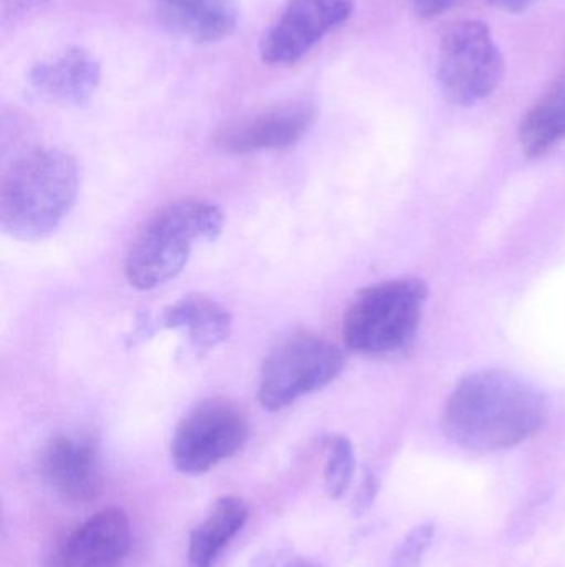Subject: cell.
<instances>
[{"label":"cell","mask_w":565,"mask_h":567,"mask_svg":"<svg viewBox=\"0 0 565 567\" xmlns=\"http://www.w3.org/2000/svg\"><path fill=\"white\" fill-rule=\"evenodd\" d=\"M79 163L60 148H30L13 159L0 186V223L19 241L52 235L75 205Z\"/></svg>","instance_id":"obj_2"},{"label":"cell","mask_w":565,"mask_h":567,"mask_svg":"<svg viewBox=\"0 0 565 567\" xmlns=\"http://www.w3.org/2000/svg\"><path fill=\"white\" fill-rule=\"evenodd\" d=\"M344 365V353L327 339L311 333L291 337L262 365L259 402L269 412H279L331 385Z\"/></svg>","instance_id":"obj_5"},{"label":"cell","mask_w":565,"mask_h":567,"mask_svg":"<svg viewBox=\"0 0 565 567\" xmlns=\"http://www.w3.org/2000/svg\"><path fill=\"white\" fill-rule=\"evenodd\" d=\"M46 482L66 502L88 503L102 492L98 449L88 436L56 435L42 456Z\"/></svg>","instance_id":"obj_11"},{"label":"cell","mask_w":565,"mask_h":567,"mask_svg":"<svg viewBox=\"0 0 565 567\" xmlns=\"http://www.w3.org/2000/svg\"><path fill=\"white\" fill-rule=\"evenodd\" d=\"M284 567H324L317 565V563L311 561V559L295 558L289 561Z\"/></svg>","instance_id":"obj_23"},{"label":"cell","mask_w":565,"mask_h":567,"mask_svg":"<svg viewBox=\"0 0 565 567\" xmlns=\"http://www.w3.org/2000/svg\"><path fill=\"white\" fill-rule=\"evenodd\" d=\"M156 329L182 330L198 355H206L231 336L232 317L226 307L205 293H189L163 310Z\"/></svg>","instance_id":"obj_13"},{"label":"cell","mask_w":565,"mask_h":567,"mask_svg":"<svg viewBox=\"0 0 565 567\" xmlns=\"http://www.w3.org/2000/svg\"><path fill=\"white\" fill-rule=\"evenodd\" d=\"M50 0H2V22L22 19L32 10L42 9Z\"/></svg>","instance_id":"obj_20"},{"label":"cell","mask_w":565,"mask_h":567,"mask_svg":"<svg viewBox=\"0 0 565 567\" xmlns=\"http://www.w3.org/2000/svg\"><path fill=\"white\" fill-rule=\"evenodd\" d=\"M355 475V450L350 440L344 435L334 436L328 443L327 463H325V492L328 498L342 499L350 488Z\"/></svg>","instance_id":"obj_17"},{"label":"cell","mask_w":565,"mask_h":567,"mask_svg":"<svg viewBox=\"0 0 565 567\" xmlns=\"http://www.w3.org/2000/svg\"><path fill=\"white\" fill-rule=\"evenodd\" d=\"M132 543L126 513L103 509L76 526L52 551L42 567H119Z\"/></svg>","instance_id":"obj_10"},{"label":"cell","mask_w":565,"mask_h":567,"mask_svg":"<svg viewBox=\"0 0 565 567\" xmlns=\"http://www.w3.org/2000/svg\"><path fill=\"white\" fill-rule=\"evenodd\" d=\"M354 0H287L281 16L261 40V59L268 65H294L325 35L347 22Z\"/></svg>","instance_id":"obj_8"},{"label":"cell","mask_w":565,"mask_h":567,"mask_svg":"<svg viewBox=\"0 0 565 567\" xmlns=\"http://www.w3.org/2000/svg\"><path fill=\"white\" fill-rule=\"evenodd\" d=\"M428 299L420 279H394L360 290L342 326L345 346L364 357H395L414 346Z\"/></svg>","instance_id":"obj_4"},{"label":"cell","mask_w":565,"mask_h":567,"mask_svg":"<svg viewBox=\"0 0 565 567\" xmlns=\"http://www.w3.org/2000/svg\"><path fill=\"white\" fill-rule=\"evenodd\" d=\"M378 493V480L374 473H368L362 482L360 488H358L357 495H355L354 505H352V512L355 516L364 515L374 505L375 496Z\"/></svg>","instance_id":"obj_19"},{"label":"cell","mask_w":565,"mask_h":567,"mask_svg":"<svg viewBox=\"0 0 565 567\" xmlns=\"http://www.w3.org/2000/svg\"><path fill=\"white\" fill-rule=\"evenodd\" d=\"M488 2L496 9L504 10V12L517 13L530 9L536 0H488Z\"/></svg>","instance_id":"obj_22"},{"label":"cell","mask_w":565,"mask_h":567,"mask_svg":"<svg viewBox=\"0 0 565 567\" xmlns=\"http://www.w3.org/2000/svg\"><path fill=\"white\" fill-rule=\"evenodd\" d=\"M224 215L199 199L169 203L155 213L133 239L125 275L135 289L151 290L175 279L188 265L195 246L221 236Z\"/></svg>","instance_id":"obj_3"},{"label":"cell","mask_w":565,"mask_h":567,"mask_svg":"<svg viewBox=\"0 0 565 567\" xmlns=\"http://www.w3.org/2000/svg\"><path fill=\"white\" fill-rule=\"evenodd\" d=\"M249 423L241 409L228 400H208L191 410L171 440L172 465L185 475H205L241 452Z\"/></svg>","instance_id":"obj_7"},{"label":"cell","mask_w":565,"mask_h":567,"mask_svg":"<svg viewBox=\"0 0 565 567\" xmlns=\"http://www.w3.org/2000/svg\"><path fill=\"white\" fill-rule=\"evenodd\" d=\"M315 116L314 105L304 100L278 103L224 123L216 132L215 143L234 155L291 148L307 135Z\"/></svg>","instance_id":"obj_9"},{"label":"cell","mask_w":565,"mask_h":567,"mask_svg":"<svg viewBox=\"0 0 565 567\" xmlns=\"http://www.w3.org/2000/svg\"><path fill=\"white\" fill-rule=\"evenodd\" d=\"M435 538L433 523H423L411 529L404 542L398 545L391 555L390 566L388 567H420L425 553L430 548Z\"/></svg>","instance_id":"obj_18"},{"label":"cell","mask_w":565,"mask_h":567,"mask_svg":"<svg viewBox=\"0 0 565 567\" xmlns=\"http://www.w3.org/2000/svg\"><path fill=\"white\" fill-rule=\"evenodd\" d=\"M166 27L198 43L224 40L238 27V0H155Z\"/></svg>","instance_id":"obj_14"},{"label":"cell","mask_w":565,"mask_h":567,"mask_svg":"<svg viewBox=\"0 0 565 567\" xmlns=\"http://www.w3.org/2000/svg\"><path fill=\"white\" fill-rule=\"evenodd\" d=\"M565 140V73L534 103L520 126L523 152L531 158L544 155Z\"/></svg>","instance_id":"obj_16"},{"label":"cell","mask_w":565,"mask_h":567,"mask_svg":"<svg viewBox=\"0 0 565 567\" xmlns=\"http://www.w3.org/2000/svg\"><path fill=\"white\" fill-rule=\"evenodd\" d=\"M98 60L88 50L66 49L30 70V83L43 99L60 105L80 106L90 102L100 85Z\"/></svg>","instance_id":"obj_12"},{"label":"cell","mask_w":565,"mask_h":567,"mask_svg":"<svg viewBox=\"0 0 565 567\" xmlns=\"http://www.w3.org/2000/svg\"><path fill=\"white\" fill-rule=\"evenodd\" d=\"M546 396L527 380L501 369L464 377L448 399L443 429L454 445L470 452L513 449L546 422Z\"/></svg>","instance_id":"obj_1"},{"label":"cell","mask_w":565,"mask_h":567,"mask_svg":"<svg viewBox=\"0 0 565 567\" xmlns=\"http://www.w3.org/2000/svg\"><path fill=\"white\" fill-rule=\"evenodd\" d=\"M411 9L425 19H433L453 9L460 0H407Z\"/></svg>","instance_id":"obj_21"},{"label":"cell","mask_w":565,"mask_h":567,"mask_svg":"<svg viewBox=\"0 0 565 567\" xmlns=\"http://www.w3.org/2000/svg\"><path fill=\"white\" fill-rule=\"evenodd\" d=\"M249 509L236 496L219 498L201 525L189 535L188 567H212L222 549L241 532Z\"/></svg>","instance_id":"obj_15"},{"label":"cell","mask_w":565,"mask_h":567,"mask_svg":"<svg viewBox=\"0 0 565 567\" xmlns=\"http://www.w3.org/2000/svg\"><path fill=\"white\" fill-rule=\"evenodd\" d=\"M504 60L491 30L480 20H464L443 37L438 60V82L454 105L470 106L500 85Z\"/></svg>","instance_id":"obj_6"}]
</instances>
